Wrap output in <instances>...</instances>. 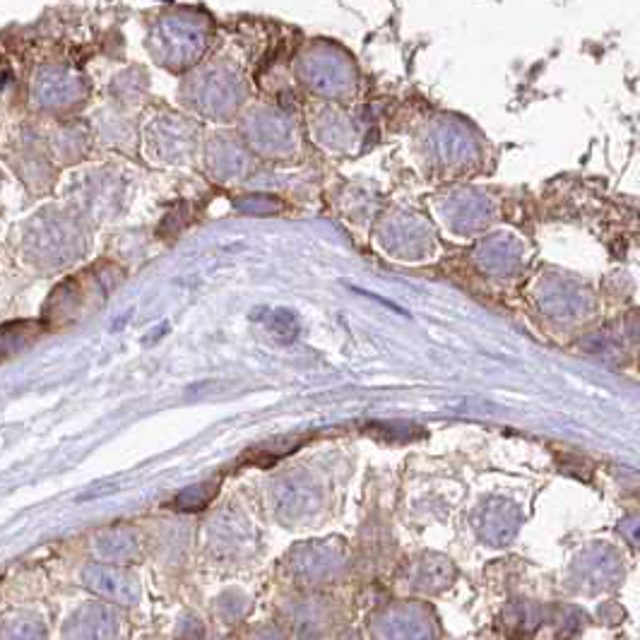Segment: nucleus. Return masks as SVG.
I'll use <instances>...</instances> for the list:
<instances>
[{"instance_id": "obj_1", "label": "nucleus", "mask_w": 640, "mask_h": 640, "mask_svg": "<svg viewBox=\"0 0 640 640\" xmlns=\"http://www.w3.org/2000/svg\"><path fill=\"white\" fill-rule=\"evenodd\" d=\"M85 580L92 590L99 592V595L121 604H130L138 597V590L133 585L135 580L114 571V568H90L85 573Z\"/></svg>"}]
</instances>
